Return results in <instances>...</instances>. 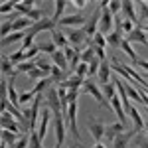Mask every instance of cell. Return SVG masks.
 <instances>
[{"instance_id":"1","label":"cell","mask_w":148,"mask_h":148,"mask_svg":"<svg viewBox=\"0 0 148 148\" xmlns=\"http://www.w3.org/2000/svg\"><path fill=\"white\" fill-rule=\"evenodd\" d=\"M46 107L53 113V119H63V111H61V101H59V95H57V87H49L46 93Z\"/></svg>"},{"instance_id":"2","label":"cell","mask_w":148,"mask_h":148,"mask_svg":"<svg viewBox=\"0 0 148 148\" xmlns=\"http://www.w3.org/2000/svg\"><path fill=\"white\" fill-rule=\"evenodd\" d=\"M77 111H79V103H69V109L67 113H65V125H67L69 132L73 134V136L81 140V134H79V128H77Z\"/></svg>"},{"instance_id":"3","label":"cell","mask_w":148,"mask_h":148,"mask_svg":"<svg viewBox=\"0 0 148 148\" xmlns=\"http://www.w3.org/2000/svg\"><path fill=\"white\" fill-rule=\"evenodd\" d=\"M87 18L81 14V12H75V14H69V16H63L61 20H59V26H67V28H73V30H77V28H83V26H87Z\"/></svg>"},{"instance_id":"4","label":"cell","mask_w":148,"mask_h":148,"mask_svg":"<svg viewBox=\"0 0 148 148\" xmlns=\"http://www.w3.org/2000/svg\"><path fill=\"white\" fill-rule=\"evenodd\" d=\"M83 93H87V95H91L95 101L99 103V105H103V107H111V103L105 99V95H103V91L93 83L91 79H87L85 81V85H83Z\"/></svg>"},{"instance_id":"5","label":"cell","mask_w":148,"mask_h":148,"mask_svg":"<svg viewBox=\"0 0 148 148\" xmlns=\"http://www.w3.org/2000/svg\"><path fill=\"white\" fill-rule=\"evenodd\" d=\"M87 125H89V134L95 138V142H101L103 138H105V123H103L101 119H91L89 116V121H87Z\"/></svg>"},{"instance_id":"6","label":"cell","mask_w":148,"mask_h":148,"mask_svg":"<svg viewBox=\"0 0 148 148\" xmlns=\"http://www.w3.org/2000/svg\"><path fill=\"white\" fill-rule=\"evenodd\" d=\"M2 128H6V130H12L14 134H20V132H24V126L12 116L10 113H6V111H2ZM26 134V132H24Z\"/></svg>"},{"instance_id":"7","label":"cell","mask_w":148,"mask_h":148,"mask_svg":"<svg viewBox=\"0 0 148 148\" xmlns=\"http://www.w3.org/2000/svg\"><path fill=\"white\" fill-rule=\"evenodd\" d=\"M111 109L116 113V119H119L123 125H125V126L128 125V114H126V109H125V105H123V101H121V97H119V95L111 99ZM128 128H130V126H128Z\"/></svg>"},{"instance_id":"8","label":"cell","mask_w":148,"mask_h":148,"mask_svg":"<svg viewBox=\"0 0 148 148\" xmlns=\"http://www.w3.org/2000/svg\"><path fill=\"white\" fill-rule=\"evenodd\" d=\"M51 116H53V113L49 111V109H44L42 111V116H40V123H38V128H36V132L40 134V138L42 140H46V134H47V126H49V121H51Z\"/></svg>"},{"instance_id":"9","label":"cell","mask_w":148,"mask_h":148,"mask_svg":"<svg viewBox=\"0 0 148 148\" xmlns=\"http://www.w3.org/2000/svg\"><path fill=\"white\" fill-rule=\"evenodd\" d=\"M136 134H138V132L132 128V126H130L128 130H125L123 134H119V136L113 140V148H126L130 142H132V140H134V136H136Z\"/></svg>"},{"instance_id":"10","label":"cell","mask_w":148,"mask_h":148,"mask_svg":"<svg viewBox=\"0 0 148 148\" xmlns=\"http://www.w3.org/2000/svg\"><path fill=\"white\" fill-rule=\"evenodd\" d=\"M125 130H128V126H125L121 121H116L113 125H107V128H105V138H107V142L113 144V140L119 136V134H123Z\"/></svg>"},{"instance_id":"11","label":"cell","mask_w":148,"mask_h":148,"mask_svg":"<svg viewBox=\"0 0 148 148\" xmlns=\"http://www.w3.org/2000/svg\"><path fill=\"white\" fill-rule=\"evenodd\" d=\"M67 40L69 44L73 47H81L89 38H87V32H85V28H77V30H71V32H67Z\"/></svg>"},{"instance_id":"12","label":"cell","mask_w":148,"mask_h":148,"mask_svg":"<svg viewBox=\"0 0 148 148\" xmlns=\"http://www.w3.org/2000/svg\"><path fill=\"white\" fill-rule=\"evenodd\" d=\"M85 81L83 77H79V75H75V73H71L65 81H61L59 85H63L65 89H71V91H79V89H83V85H85Z\"/></svg>"},{"instance_id":"13","label":"cell","mask_w":148,"mask_h":148,"mask_svg":"<svg viewBox=\"0 0 148 148\" xmlns=\"http://www.w3.org/2000/svg\"><path fill=\"white\" fill-rule=\"evenodd\" d=\"M128 119H132V128H134L136 132H142V130H144L146 121H142V114L138 113V109L134 105H130V109H128Z\"/></svg>"},{"instance_id":"14","label":"cell","mask_w":148,"mask_h":148,"mask_svg":"<svg viewBox=\"0 0 148 148\" xmlns=\"http://www.w3.org/2000/svg\"><path fill=\"white\" fill-rule=\"evenodd\" d=\"M99 24H101V10H97L95 14H93V18L87 22V26H85V32H87V38L89 40H93L95 38V34H99Z\"/></svg>"},{"instance_id":"15","label":"cell","mask_w":148,"mask_h":148,"mask_svg":"<svg viewBox=\"0 0 148 148\" xmlns=\"http://www.w3.org/2000/svg\"><path fill=\"white\" fill-rule=\"evenodd\" d=\"M123 14H125V20H130V22H134L136 26H140V16L134 12V2L125 0L123 2Z\"/></svg>"},{"instance_id":"16","label":"cell","mask_w":148,"mask_h":148,"mask_svg":"<svg viewBox=\"0 0 148 148\" xmlns=\"http://www.w3.org/2000/svg\"><path fill=\"white\" fill-rule=\"evenodd\" d=\"M126 40H128L130 44H142V46H148V34L140 28V26H136L132 34L126 36Z\"/></svg>"},{"instance_id":"17","label":"cell","mask_w":148,"mask_h":148,"mask_svg":"<svg viewBox=\"0 0 148 148\" xmlns=\"http://www.w3.org/2000/svg\"><path fill=\"white\" fill-rule=\"evenodd\" d=\"M51 42L57 46V49H65V47L69 46L67 36L63 34L61 30H53V32H51Z\"/></svg>"},{"instance_id":"18","label":"cell","mask_w":148,"mask_h":148,"mask_svg":"<svg viewBox=\"0 0 148 148\" xmlns=\"http://www.w3.org/2000/svg\"><path fill=\"white\" fill-rule=\"evenodd\" d=\"M111 63L109 61H103L101 63V69H99V81H101L103 85H107V83H111L113 81V75H111Z\"/></svg>"},{"instance_id":"19","label":"cell","mask_w":148,"mask_h":148,"mask_svg":"<svg viewBox=\"0 0 148 148\" xmlns=\"http://www.w3.org/2000/svg\"><path fill=\"white\" fill-rule=\"evenodd\" d=\"M51 59H53V65H57V67L61 69V71H65V69L69 67V59L65 57V53H63V49H57L56 53L51 56Z\"/></svg>"},{"instance_id":"20","label":"cell","mask_w":148,"mask_h":148,"mask_svg":"<svg viewBox=\"0 0 148 148\" xmlns=\"http://www.w3.org/2000/svg\"><path fill=\"white\" fill-rule=\"evenodd\" d=\"M24 38H26V32H14V34L2 38V47H8L16 42H24Z\"/></svg>"},{"instance_id":"21","label":"cell","mask_w":148,"mask_h":148,"mask_svg":"<svg viewBox=\"0 0 148 148\" xmlns=\"http://www.w3.org/2000/svg\"><path fill=\"white\" fill-rule=\"evenodd\" d=\"M14 69H16V65L10 61V57L2 56V75H4V77H12V75H16Z\"/></svg>"},{"instance_id":"22","label":"cell","mask_w":148,"mask_h":148,"mask_svg":"<svg viewBox=\"0 0 148 148\" xmlns=\"http://www.w3.org/2000/svg\"><path fill=\"white\" fill-rule=\"evenodd\" d=\"M121 49H123V51H125L126 56L130 57V59H132V63H136L138 61V56H136V51H134V49H132V44H130V42H128V40H123V44H121Z\"/></svg>"},{"instance_id":"23","label":"cell","mask_w":148,"mask_h":148,"mask_svg":"<svg viewBox=\"0 0 148 148\" xmlns=\"http://www.w3.org/2000/svg\"><path fill=\"white\" fill-rule=\"evenodd\" d=\"M18 140H20V138H18V134H14L12 130H6V128H2V144L14 146Z\"/></svg>"},{"instance_id":"24","label":"cell","mask_w":148,"mask_h":148,"mask_svg":"<svg viewBox=\"0 0 148 148\" xmlns=\"http://www.w3.org/2000/svg\"><path fill=\"white\" fill-rule=\"evenodd\" d=\"M36 97H38V95H36V93L32 91V89H30V91L20 93V105H22V107H30V105L34 103Z\"/></svg>"},{"instance_id":"25","label":"cell","mask_w":148,"mask_h":148,"mask_svg":"<svg viewBox=\"0 0 148 148\" xmlns=\"http://www.w3.org/2000/svg\"><path fill=\"white\" fill-rule=\"evenodd\" d=\"M38 47H40L42 53H49V56H53L57 51V46L53 42H38Z\"/></svg>"},{"instance_id":"26","label":"cell","mask_w":148,"mask_h":148,"mask_svg":"<svg viewBox=\"0 0 148 148\" xmlns=\"http://www.w3.org/2000/svg\"><path fill=\"white\" fill-rule=\"evenodd\" d=\"M36 65L42 69V71H44L46 75H49V77H51V69H53V65H51V63L47 61L46 57H38V59H36Z\"/></svg>"},{"instance_id":"27","label":"cell","mask_w":148,"mask_h":148,"mask_svg":"<svg viewBox=\"0 0 148 148\" xmlns=\"http://www.w3.org/2000/svg\"><path fill=\"white\" fill-rule=\"evenodd\" d=\"M34 8V2H16V12H20L22 16H28Z\"/></svg>"},{"instance_id":"28","label":"cell","mask_w":148,"mask_h":148,"mask_svg":"<svg viewBox=\"0 0 148 148\" xmlns=\"http://www.w3.org/2000/svg\"><path fill=\"white\" fill-rule=\"evenodd\" d=\"M103 95L107 97V101H109V103H111V99H113V97H116V95H119L113 81H111V83H107V85H103Z\"/></svg>"},{"instance_id":"29","label":"cell","mask_w":148,"mask_h":148,"mask_svg":"<svg viewBox=\"0 0 148 148\" xmlns=\"http://www.w3.org/2000/svg\"><path fill=\"white\" fill-rule=\"evenodd\" d=\"M8 57H10V61L14 63V65H20V63L26 61V53H24V49H16V51H12Z\"/></svg>"},{"instance_id":"30","label":"cell","mask_w":148,"mask_h":148,"mask_svg":"<svg viewBox=\"0 0 148 148\" xmlns=\"http://www.w3.org/2000/svg\"><path fill=\"white\" fill-rule=\"evenodd\" d=\"M65 6H67V2H63V0H57L56 2V12H53V16H51L56 22H59V20L63 18L61 14H63V10H65Z\"/></svg>"},{"instance_id":"31","label":"cell","mask_w":148,"mask_h":148,"mask_svg":"<svg viewBox=\"0 0 148 148\" xmlns=\"http://www.w3.org/2000/svg\"><path fill=\"white\" fill-rule=\"evenodd\" d=\"M95 57H97V53H95V47L93 46H89L85 51H81V61H85V63H91Z\"/></svg>"},{"instance_id":"32","label":"cell","mask_w":148,"mask_h":148,"mask_svg":"<svg viewBox=\"0 0 148 148\" xmlns=\"http://www.w3.org/2000/svg\"><path fill=\"white\" fill-rule=\"evenodd\" d=\"M36 67H38L36 61H24L20 65H16V71H18V73H30V71H34Z\"/></svg>"},{"instance_id":"33","label":"cell","mask_w":148,"mask_h":148,"mask_svg":"<svg viewBox=\"0 0 148 148\" xmlns=\"http://www.w3.org/2000/svg\"><path fill=\"white\" fill-rule=\"evenodd\" d=\"M73 73H75V75H79V77H83V79H87V77H89V63L81 61L79 65H77V69H75Z\"/></svg>"},{"instance_id":"34","label":"cell","mask_w":148,"mask_h":148,"mask_svg":"<svg viewBox=\"0 0 148 148\" xmlns=\"http://www.w3.org/2000/svg\"><path fill=\"white\" fill-rule=\"evenodd\" d=\"M42 142H44V140L40 138V134H38L36 130H32V132H30V146L28 148H44Z\"/></svg>"},{"instance_id":"35","label":"cell","mask_w":148,"mask_h":148,"mask_svg":"<svg viewBox=\"0 0 148 148\" xmlns=\"http://www.w3.org/2000/svg\"><path fill=\"white\" fill-rule=\"evenodd\" d=\"M93 46L103 47V49H105V47L109 46V44H107V36L101 34V32H99V34H95V38H93Z\"/></svg>"},{"instance_id":"36","label":"cell","mask_w":148,"mask_h":148,"mask_svg":"<svg viewBox=\"0 0 148 148\" xmlns=\"http://www.w3.org/2000/svg\"><path fill=\"white\" fill-rule=\"evenodd\" d=\"M28 77H30L32 81H42V79H47V75H46V73H44V71H42L40 67H36L34 71H30V73H28Z\"/></svg>"},{"instance_id":"37","label":"cell","mask_w":148,"mask_h":148,"mask_svg":"<svg viewBox=\"0 0 148 148\" xmlns=\"http://www.w3.org/2000/svg\"><path fill=\"white\" fill-rule=\"evenodd\" d=\"M134 144H136L138 148H148V136L142 134V132H138L136 136H134Z\"/></svg>"},{"instance_id":"38","label":"cell","mask_w":148,"mask_h":148,"mask_svg":"<svg viewBox=\"0 0 148 148\" xmlns=\"http://www.w3.org/2000/svg\"><path fill=\"white\" fill-rule=\"evenodd\" d=\"M16 10V2H4L2 6H0V14L2 16H6V14H10V12Z\"/></svg>"},{"instance_id":"39","label":"cell","mask_w":148,"mask_h":148,"mask_svg":"<svg viewBox=\"0 0 148 148\" xmlns=\"http://www.w3.org/2000/svg\"><path fill=\"white\" fill-rule=\"evenodd\" d=\"M109 10L113 12V16H119V12H123V2H119V0L109 2Z\"/></svg>"},{"instance_id":"40","label":"cell","mask_w":148,"mask_h":148,"mask_svg":"<svg viewBox=\"0 0 148 148\" xmlns=\"http://www.w3.org/2000/svg\"><path fill=\"white\" fill-rule=\"evenodd\" d=\"M28 146H30V134H22L20 140H18L14 146H10V148H28Z\"/></svg>"},{"instance_id":"41","label":"cell","mask_w":148,"mask_h":148,"mask_svg":"<svg viewBox=\"0 0 148 148\" xmlns=\"http://www.w3.org/2000/svg\"><path fill=\"white\" fill-rule=\"evenodd\" d=\"M138 10H140V20L148 24V2H138Z\"/></svg>"},{"instance_id":"42","label":"cell","mask_w":148,"mask_h":148,"mask_svg":"<svg viewBox=\"0 0 148 148\" xmlns=\"http://www.w3.org/2000/svg\"><path fill=\"white\" fill-rule=\"evenodd\" d=\"M134 28H136V24H134V22H130V20H123V32H125V34H132Z\"/></svg>"},{"instance_id":"43","label":"cell","mask_w":148,"mask_h":148,"mask_svg":"<svg viewBox=\"0 0 148 148\" xmlns=\"http://www.w3.org/2000/svg\"><path fill=\"white\" fill-rule=\"evenodd\" d=\"M10 32H12V22L10 20H4V22H2V38L10 36Z\"/></svg>"},{"instance_id":"44","label":"cell","mask_w":148,"mask_h":148,"mask_svg":"<svg viewBox=\"0 0 148 148\" xmlns=\"http://www.w3.org/2000/svg\"><path fill=\"white\" fill-rule=\"evenodd\" d=\"M51 79L53 81H59V79H63V71L57 67V65H53V69H51Z\"/></svg>"},{"instance_id":"45","label":"cell","mask_w":148,"mask_h":148,"mask_svg":"<svg viewBox=\"0 0 148 148\" xmlns=\"http://www.w3.org/2000/svg\"><path fill=\"white\" fill-rule=\"evenodd\" d=\"M95 47V53H97V57L101 59V61H107V53H105V49L103 47H97V46H93Z\"/></svg>"},{"instance_id":"46","label":"cell","mask_w":148,"mask_h":148,"mask_svg":"<svg viewBox=\"0 0 148 148\" xmlns=\"http://www.w3.org/2000/svg\"><path fill=\"white\" fill-rule=\"evenodd\" d=\"M77 99H79V91H71V89H69V93H67V101H69V103H75Z\"/></svg>"},{"instance_id":"47","label":"cell","mask_w":148,"mask_h":148,"mask_svg":"<svg viewBox=\"0 0 148 148\" xmlns=\"http://www.w3.org/2000/svg\"><path fill=\"white\" fill-rule=\"evenodd\" d=\"M73 4V8H77V10H83L85 6H87V0H75V2H71Z\"/></svg>"},{"instance_id":"48","label":"cell","mask_w":148,"mask_h":148,"mask_svg":"<svg viewBox=\"0 0 148 148\" xmlns=\"http://www.w3.org/2000/svg\"><path fill=\"white\" fill-rule=\"evenodd\" d=\"M142 103H144V107H146V113H148V93L144 91V95H142Z\"/></svg>"},{"instance_id":"49","label":"cell","mask_w":148,"mask_h":148,"mask_svg":"<svg viewBox=\"0 0 148 148\" xmlns=\"http://www.w3.org/2000/svg\"><path fill=\"white\" fill-rule=\"evenodd\" d=\"M93 148H107V144H103V142H97V144H95Z\"/></svg>"},{"instance_id":"50","label":"cell","mask_w":148,"mask_h":148,"mask_svg":"<svg viewBox=\"0 0 148 148\" xmlns=\"http://www.w3.org/2000/svg\"><path fill=\"white\" fill-rule=\"evenodd\" d=\"M140 28H142V30H144V32L148 34V24H140Z\"/></svg>"},{"instance_id":"51","label":"cell","mask_w":148,"mask_h":148,"mask_svg":"<svg viewBox=\"0 0 148 148\" xmlns=\"http://www.w3.org/2000/svg\"><path fill=\"white\" fill-rule=\"evenodd\" d=\"M144 132H146V136H148V121H146V125H144Z\"/></svg>"},{"instance_id":"52","label":"cell","mask_w":148,"mask_h":148,"mask_svg":"<svg viewBox=\"0 0 148 148\" xmlns=\"http://www.w3.org/2000/svg\"><path fill=\"white\" fill-rule=\"evenodd\" d=\"M69 148H79V146H77V144H75V142H73V144H71V146H69Z\"/></svg>"},{"instance_id":"53","label":"cell","mask_w":148,"mask_h":148,"mask_svg":"<svg viewBox=\"0 0 148 148\" xmlns=\"http://www.w3.org/2000/svg\"><path fill=\"white\" fill-rule=\"evenodd\" d=\"M144 79H146V81H148V71H144Z\"/></svg>"}]
</instances>
